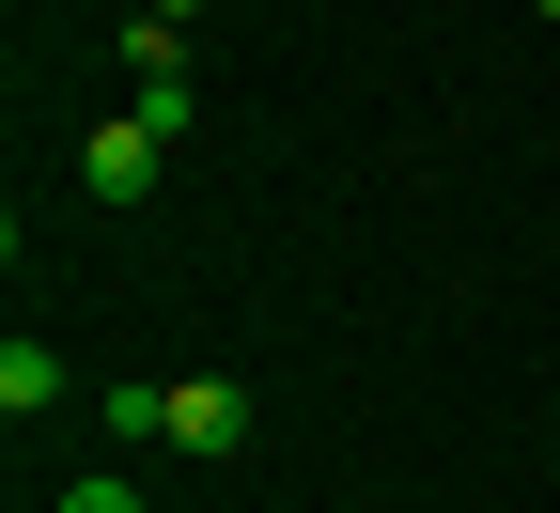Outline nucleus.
I'll return each mask as SVG.
<instances>
[{"mask_svg": "<svg viewBox=\"0 0 560 513\" xmlns=\"http://www.w3.org/2000/svg\"><path fill=\"white\" fill-rule=\"evenodd\" d=\"M47 405H62V358L16 327V342H0V420H47Z\"/></svg>", "mask_w": 560, "mask_h": 513, "instance_id": "7ed1b4c3", "label": "nucleus"}, {"mask_svg": "<svg viewBox=\"0 0 560 513\" xmlns=\"http://www.w3.org/2000/svg\"><path fill=\"white\" fill-rule=\"evenodd\" d=\"M545 16H560V0H545Z\"/></svg>", "mask_w": 560, "mask_h": 513, "instance_id": "423d86ee", "label": "nucleus"}, {"mask_svg": "<svg viewBox=\"0 0 560 513\" xmlns=\"http://www.w3.org/2000/svg\"><path fill=\"white\" fill-rule=\"evenodd\" d=\"M156 452H187V467L249 452V389H234V374H172V435H156Z\"/></svg>", "mask_w": 560, "mask_h": 513, "instance_id": "f257e3e1", "label": "nucleus"}, {"mask_svg": "<svg viewBox=\"0 0 560 513\" xmlns=\"http://www.w3.org/2000/svg\"><path fill=\"white\" fill-rule=\"evenodd\" d=\"M62 513H140V482H125V467H94L79 498H62Z\"/></svg>", "mask_w": 560, "mask_h": 513, "instance_id": "39448f33", "label": "nucleus"}, {"mask_svg": "<svg viewBox=\"0 0 560 513\" xmlns=\"http://www.w3.org/2000/svg\"><path fill=\"white\" fill-rule=\"evenodd\" d=\"M187 16L202 0H125V47H187Z\"/></svg>", "mask_w": 560, "mask_h": 513, "instance_id": "20e7f679", "label": "nucleus"}, {"mask_svg": "<svg viewBox=\"0 0 560 513\" xmlns=\"http://www.w3.org/2000/svg\"><path fill=\"white\" fill-rule=\"evenodd\" d=\"M156 156H172V140H156V125H140V109H125V125H94V140H79V187H94V202L125 218L140 187H156Z\"/></svg>", "mask_w": 560, "mask_h": 513, "instance_id": "f03ea898", "label": "nucleus"}]
</instances>
